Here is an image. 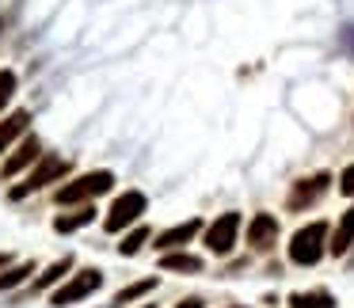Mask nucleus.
Listing matches in <instances>:
<instances>
[{
    "instance_id": "nucleus-1",
    "label": "nucleus",
    "mask_w": 354,
    "mask_h": 308,
    "mask_svg": "<svg viewBox=\"0 0 354 308\" xmlns=\"http://www.w3.org/2000/svg\"><path fill=\"white\" fill-rule=\"evenodd\" d=\"M328 224L324 221H313V224H305V229H297L293 232V240H290V259L297 262V267H316V262L324 259V251H328Z\"/></svg>"
},
{
    "instance_id": "nucleus-2",
    "label": "nucleus",
    "mask_w": 354,
    "mask_h": 308,
    "mask_svg": "<svg viewBox=\"0 0 354 308\" xmlns=\"http://www.w3.org/2000/svg\"><path fill=\"white\" fill-rule=\"evenodd\" d=\"M111 186H115V175H111V171H88V175L73 179L69 186H62V191H57V202H62V206L88 202V198H100V194H107Z\"/></svg>"
},
{
    "instance_id": "nucleus-3",
    "label": "nucleus",
    "mask_w": 354,
    "mask_h": 308,
    "mask_svg": "<svg viewBox=\"0 0 354 308\" xmlns=\"http://www.w3.org/2000/svg\"><path fill=\"white\" fill-rule=\"evenodd\" d=\"M62 175H69V160H62V156H42L39 160V168L27 175V183H19V186H12V198H27L31 191H42V186H50V183H57Z\"/></svg>"
},
{
    "instance_id": "nucleus-4",
    "label": "nucleus",
    "mask_w": 354,
    "mask_h": 308,
    "mask_svg": "<svg viewBox=\"0 0 354 308\" xmlns=\"http://www.w3.org/2000/svg\"><path fill=\"white\" fill-rule=\"evenodd\" d=\"M103 285V270H95V267H88V270H80L77 278H73L69 285H62V289L50 297V305L54 308H65V305H77V300H84V297H92L95 289Z\"/></svg>"
},
{
    "instance_id": "nucleus-5",
    "label": "nucleus",
    "mask_w": 354,
    "mask_h": 308,
    "mask_svg": "<svg viewBox=\"0 0 354 308\" xmlns=\"http://www.w3.org/2000/svg\"><path fill=\"white\" fill-rule=\"evenodd\" d=\"M141 213H145V194H141V191H122L115 198V206H111L103 229H107V232H122L126 224H133Z\"/></svg>"
},
{
    "instance_id": "nucleus-6",
    "label": "nucleus",
    "mask_w": 354,
    "mask_h": 308,
    "mask_svg": "<svg viewBox=\"0 0 354 308\" xmlns=\"http://www.w3.org/2000/svg\"><path fill=\"white\" fill-rule=\"evenodd\" d=\"M236 232H240V213H221L206 229V247L214 255H229L232 244H236Z\"/></svg>"
},
{
    "instance_id": "nucleus-7",
    "label": "nucleus",
    "mask_w": 354,
    "mask_h": 308,
    "mask_svg": "<svg viewBox=\"0 0 354 308\" xmlns=\"http://www.w3.org/2000/svg\"><path fill=\"white\" fill-rule=\"evenodd\" d=\"M274 240H278V221L270 213H255L252 224H248V244L255 251H267V247H274Z\"/></svg>"
},
{
    "instance_id": "nucleus-8",
    "label": "nucleus",
    "mask_w": 354,
    "mask_h": 308,
    "mask_svg": "<svg viewBox=\"0 0 354 308\" xmlns=\"http://www.w3.org/2000/svg\"><path fill=\"white\" fill-rule=\"evenodd\" d=\"M328 183H331L328 175H313V179H301V183L293 186V194H290V202H286V206H290V209H305V206H313V202L320 198L324 191H328Z\"/></svg>"
},
{
    "instance_id": "nucleus-9",
    "label": "nucleus",
    "mask_w": 354,
    "mask_h": 308,
    "mask_svg": "<svg viewBox=\"0 0 354 308\" xmlns=\"http://www.w3.org/2000/svg\"><path fill=\"white\" fill-rule=\"evenodd\" d=\"M198 229H202V221H198V217H191V221L176 224V229L160 232L153 247H160V251H171V247H183V244H191V240H194V232H198Z\"/></svg>"
},
{
    "instance_id": "nucleus-10",
    "label": "nucleus",
    "mask_w": 354,
    "mask_h": 308,
    "mask_svg": "<svg viewBox=\"0 0 354 308\" xmlns=\"http://www.w3.org/2000/svg\"><path fill=\"white\" fill-rule=\"evenodd\" d=\"M35 160H42V153H39V141L35 137H24L19 141V148H16V156H12L8 164H4V175H19V171L27 168V164H35Z\"/></svg>"
},
{
    "instance_id": "nucleus-11",
    "label": "nucleus",
    "mask_w": 354,
    "mask_h": 308,
    "mask_svg": "<svg viewBox=\"0 0 354 308\" xmlns=\"http://www.w3.org/2000/svg\"><path fill=\"white\" fill-rule=\"evenodd\" d=\"M351 244H354V206L346 209L343 221L335 224V236H331L328 251H331V255H346V251H351Z\"/></svg>"
},
{
    "instance_id": "nucleus-12",
    "label": "nucleus",
    "mask_w": 354,
    "mask_h": 308,
    "mask_svg": "<svg viewBox=\"0 0 354 308\" xmlns=\"http://www.w3.org/2000/svg\"><path fill=\"white\" fill-rule=\"evenodd\" d=\"M27 122H31V115H27V110H16V115H8L4 122H0V153H4V148H8L12 141L27 130Z\"/></svg>"
},
{
    "instance_id": "nucleus-13",
    "label": "nucleus",
    "mask_w": 354,
    "mask_h": 308,
    "mask_svg": "<svg viewBox=\"0 0 354 308\" xmlns=\"http://www.w3.org/2000/svg\"><path fill=\"white\" fill-rule=\"evenodd\" d=\"M92 217H95V206H84V209H77V213L57 217L54 229H57V232H77V229H84V224H92Z\"/></svg>"
},
{
    "instance_id": "nucleus-14",
    "label": "nucleus",
    "mask_w": 354,
    "mask_h": 308,
    "mask_svg": "<svg viewBox=\"0 0 354 308\" xmlns=\"http://www.w3.org/2000/svg\"><path fill=\"white\" fill-rule=\"evenodd\" d=\"M290 308H335V297H331V293H324V289H316V293H293Z\"/></svg>"
},
{
    "instance_id": "nucleus-15",
    "label": "nucleus",
    "mask_w": 354,
    "mask_h": 308,
    "mask_svg": "<svg viewBox=\"0 0 354 308\" xmlns=\"http://www.w3.org/2000/svg\"><path fill=\"white\" fill-rule=\"evenodd\" d=\"M160 267H164V270H183V274H198V270H202V259H198V255L179 251V255H164Z\"/></svg>"
},
{
    "instance_id": "nucleus-16",
    "label": "nucleus",
    "mask_w": 354,
    "mask_h": 308,
    "mask_svg": "<svg viewBox=\"0 0 354 308\" xmlns=\"http://www.w3.org/2000/svg\"><path fill=\"white\" fill-rule=\"evenodd\" d=\"M69 267H73V259L65 255V259H57L54 267L46 270V274H39V282H35V289H50L54 282H62V274H69Z\"/></svg>"
},
{
    "instance_id": "nucleus-17",
    "label": "nucleus",
    "mask_w": 354,
    "mask_h": 308,
    "mask_svg": "<svg viewBox=\"0 0 354 308\" xmlns=\"http://www.w3.org/2000/svg\"><path fill=\"white\" fill-rule=\"evenodd\" d=\"M156 289V278H145V282H138V285H130V289H122L115 297V305H130V300H138V297H145V293H153Z\"/></svg>"
},
{
    "instance_id": "nucleus-18",
    "label": "nucleus",
    "mask_w": 354,
    "mask_h": 308,
    "mask_svg": "<svg viewBox=\"0 0 354 308\" xmlns=\"http://www.w3.org/2000/svg\"><path fill=\"white\" fill-rule=\"evenodd\" d=\"M27 274H35V267H31V262H19V267L4 270V274H0V289H12V285H19Z\"/></svg>"
},
{
    "instance_id": "nucleus-19",
    "label": "nucleus",
    "mask_w": 354,
    "mask_h": 308,
    "mask_svg": "<svg viewBox=\"0 0 354 308\" xmlns=\"http://www.w3.org/2000/svg\"><path fill=\"white\" fill-rule=\"evenodd\" d=\"M145 240H149V229H133L130 236L118 244V255H138L141 247H145Z\"/></svg>"
},
{
    "instance_id": "nucleus-20",
    "label": "nucleus",
    "mask_w": 354,
    "mask_h": 308,
    "mask_svg": "<svg viewBox=\"0 0 354 308\" xmlns=\"http://www.w3.org/2000/svg\"><path fill=\"white\" fill-rule=\"evenodd\" d=\"M12 95H16V73H12V69H0V110L8 107Z\"/></svg>"
},
{
    "instance_id": "nucleus-21",
    "label": "nucleus",
    "mask_w": 354,
    "mask_h": 308,
    "mask_svg": "<svg viewBox=\"0 0 354 308\" xmlns=\"http://www.w3.org/2000/svg\"><path fill=\"white\" fill-rule=\"evenodd\" d=\"M339 191H343L346 198H354V164L343 168V175H339Z\"/></svg>"
},
{
    "instance_id": "nucleus-22",
    "label": "nucleus",
    "mask_w": 354,
    "mask_h": 308,
    "mask_svg": "<svg viewBox=\"0 0 354 308\" xmlns=\"http://www.w3.org/2000/svg\"><path fill=\"white\" fill-rule=\"evenodd\" d=\"M176 308H202V300H198V297H191V300H183V305H176Z\"/></svg>"
},
{
    "instance_id": "nucleus-23",
    "label": "nucleus",
    "mask_w": 354,
    "mask_h": 308,
    "mask_svg": "<svg viewBox=\"0 0 354 308\" xmlns=\"http://www.w3.org/2000/svg\"><path fill=\"white\" fill-rule=\"evenodd\" d=\"M4 267H8V255H4V251H0V270H4Z\"/></svg>"
},
{
    "instance_id": "nucleus-24",
    "label": "nucleus",
    "mask_w": 354,
    "mask_h": 308,
    "mask_svg": "<svg viewBox=\"0 0 354 308\" xmlns=\"http://www.w3.org/2000/svg\"><path fill=\"white\" fill-rule=\"evenodd\" d=\"M141 308H156V305H141Z\"/></svg>"
}]
</instances>
